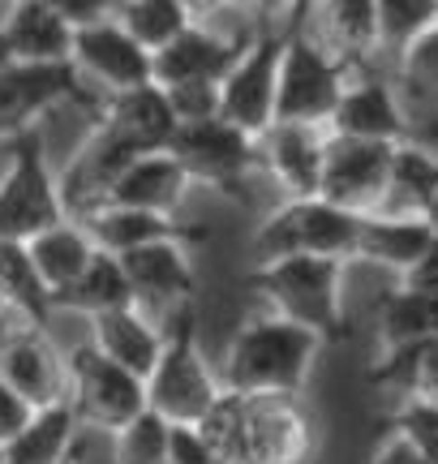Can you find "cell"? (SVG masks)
Here are the masks:
<instances>
[{
    "instance_id": "cell-41",
    "label": "cell",
    "mask_w": 438,
    "mask_h": 464,
    "mask_svg": "<svg viewBox=\"0 0 438 464\" xmlns=\"http://www.w3.org/2000/svg\"><path fill=\"white\" fill-rule=\"evenodd\" d=\"M48 5L65 17L73 31H78V26H86V22H100V17L117 14V0H48Z\"/></svg>"
},
{
    "instance_id": "cell-27",
    "label": "cell",
    "mask_w": 438,
    "mask_h": 464,
    "mask_svg": "<svg viewBox=\"0 0 438 464\" xmlns=\"http://www.w3.org/2000/svg\"><path fill=\"white\" fill-rule=\"evenodd\" d=\"M56 310H73L82 318L108 314V310H120V305H134V288H129V276H125V263L112 249H95V258L82 266V276L73 284H65L56 297H52Z\"/></svg>"
},
{
    "instance_id": "cell-16",
    "label": "cell",
    "mask_w": 438,
    "mask_h": 464,
    "mask_svg": "<svg viewBox=\"0 0 438 464\" xmlns=\"http://www.w3.org/2000/svg\"><path fill=\"white\" fill-rule=\"evenodd\" d=\"M129 288H134V305L147 314H172L176 305L194 301V263H189V241H151L120 254Z\"/></svg>"
},
{
    "instance_id": "cell-23",
    "label": "cell",
    "mask_w": 438,
    "mask_h": 464,
    "mask_svg": "<svg viewBox=\"0 0 438 464\" xmlns=\"http://www.w3.org/2000/svg\"><path fill=\"white\" fill-rule=\"evenodd\" d=\"M0 26L9 34L17 61L61 65L73 56V26L48 0H9V14L0 17Z\"/></svg>"
},
{
    "instance_id": "cell-43",
    "label": "cell",
    "mask_w": 438,
    "mask_h": 464,
    "mask_svg": "<svg viewBox=\"0 0 438 464\" xmlns=\"http://www.w3.org/2000/svg\"><path fill=\"white\" fill-rule=\"evenodd\" d=\"M233 5L253 17H284V22H301L305 17V0H233Z\"/></svg>"
},
{
    "instance_id": "cell-35",
    "label": "cell",
    "mask_w": 438,
    "mask_h": 464,
    "mask_svg": "<svg viewBox=\"0 0 438 464\" xmlns=\"http://www.w3.org/2000/svg\"><path fill=\"white\" fill-rule=\"evenodd\" d=\"M395 82L422 100H438V22L395 52Z\"/></svg>"
},
{
    "instance_id": "cell-10",
    "label": "cell",
    "mask_w": 438,
    "mask_h": 464,
    "mask_svg": "<svg viewBox=\"0 0 438 464\" xmlns=\"http://www.w3.org/2000/svg\"><path fill=\"white\" fill-rule=\"evenodd\" d=\"M288 26V22H284ZM284 26H262L245 39L233 69L219 78V116L236 130L258 133L275 121V86H280V52H284Z\"/></svg>"
},
{
    "instance_id": "cell-18",
    "label": "cell",
    "mask_w": 438,
    "mask_h": 464,
    "mask_svg": "<svg viewBox=\"0 0 438 464\" xmlns=\"http://www.w3.org/2000/svg\"><path fill=\"white\" fill-rule=\"evenodd\" d=\"M250 39V34H245ZM241 34H224L211 22H189L186 31L151 52V78L159 86L176 82H219L245 48Z\"/></svg>"
},
{
    "instance_id": "cell-30",
    "label": "cell",
    "mask_w": 438,
    "mask_h": 464,
    "mask_svg": "<svg viewBox=\"0 0 438 464\" xmlns=\"http://www.w3.org/2000/svg\"><path fill=\"white\" fill-rule=\"evenodd\" d=\"M370 382L395 387L408 400H430L438 404V340H417L378 353V365L370 370Z\"/></svg>"
},
{
    "instance_id": "cell-37",
    "label": "cell",
    "mask_w": 438,
    "mask_h": 464,
    "mask_svg": "<svg viewBox=\"0 0 438 464\" xmlns=\"http://www.w3.org/2000/svg\"><path fill=\"white\" fill-rule=\"evenodd\" d=\"M172 112H176V125L181 121H206V116H219V82H176L164 86Z\"/></svg>"
},
{
    "instance_id": "cell-49",
    "label": "cell",
    "mask_w": 438,
    "mask_h": 464,
    "mask_svg": "<svg viewBox=\"0 0 438 464\" xmlns=\"http://www.w3.org/2000/svg\"><path fill=\"white\" fill-rule=\"evenodd\" d=\"M305 5H309V0H305Z\"/></svg>"
},
{
    "instance_id": "cell-42",
    "label": "cell",
    "mask_w": 438,
    "mask_h": 464,
    "mask_svg": "<svg viewBox=\"0 0 438 464\" xmlns=\"http://www.w3.org/2000/svg\"><path fill=\"white\" fill-rule=\"evenodd\" d=\"M400 284H408V288H422V293H434V297H438V232L430 237V246L422 249V258H417V263L400 276Z\"/></svg>"
},
{
    "instance_id": "cell-36",
    "label": "cell",
    "mask_w": 438,
    "mask_h": 464,
    "mask_svg": "<svg viewBox=\"0 0 438 464\" xmlns=\"http://www.w3.org/2000/svg\"><path fill=\"white\" fill-rule=\"evenodd\" d=\"M387 430H400L413 443V448L422 451L430 464H438V404H430V400H408L391 413Z\"/></svg>"
},
{
    "instance_id": "cell-20",
    "label": "cell",
    "mask_w": 438,
    "mask_h": 464,
    "mask_svg": "<svg viewBox=\"0 0 438 464\" xmlns=\"http://www.w3.org/2000/svg\"><path fill=\"white\" fill-rule=\"evenodd\" d=\"M86 224V232L95 237L100 249H112V254H125V249L151 246V241H189L198 246L206 232L194 228V224H181L176 216H164V211H142V207H117V202H100L78 216Z\"/></svg>"
},
{
    "instance_id": "cell-17",
    "label": "cell",
    "mask_w": 438,
    "mask_h": 464,
    "mask_svg": "<svg viewBox=\"0 0 438 464\" xmlns=\"http://www.w3.org/2000/svg\"><path fill=\"white\" fill-rule=\"evenodd\" d=\"M322 147H327V130L319 125L271 121L258 133V168L284 189V198H309L319 194Z\"/></svg>"
},
{
    "instance_id": "cell-3",
    "label": "cell",
    "mask_w": 438,
    "mask_h": 464,
    "mask_svg": "<svg viewBox=\"0 0 438 464\" xmlns=\"http://www.w3.org/2000/svg\"><path fill=\"white\" fill-rule=\"evenodd\" d=\"M344 271L348 263L322 254H280L250 271V288L271 305L319 335L322 344H339L348 335L344 318Z\"/></svg>"
},
{
    "instance_id": "cell-25",
    "label": "cell",
    "mask_w": 438,
    "mask_h": 464,
    "mask_svg": "<svg viewBox=\"0 0 438 464\" xmlns=\"http://www.w3.org/2000/svg\"><path fill=\"white\" fill-rule=\"evenodd\" d=\"M78 430H82V417L73 409V400L34 409L31 421L5 443V460L9 464H61L69 451H78Z\"/></svg>"
},
{
    "instance_id": "cell-32",
    "label": "cell",
    "mask_w": 438,
    "mask_h": 464,
    "mask_svg": "<svg viewBox=\"0 0 438 464\" xmlns=\"http://www.w3.org/2000/svg\"><path fill=\"white\" fill-rule=\"evenodd\" d=\"M117 22L134 34L142 48L159 52L198 17L189 14L186 0H117Z\"/></svg>"
},
{
    "instance_id": "cell-46",
    "label": "cell",
    "mask_w": 438,
    "mask_h": 464,
    "mask_svg": "<svg viewBox=\"0 0 438 464\" xmlns=\"http://www.w3.org/2000/svg\"><path fill=\"white\" fill-rule=\"evenodd\" d=\"M17 56H14V44H9V34H5V26H0V73L14 65Z\"/></svg>"
},
{
    "instance_id": "cell-29",
    "label": "cell",
    "mask_w": 438,
    "mask_h": 464,
    "mask_svg": "<svg viewBox=\"0 0 438 464\" xmlns=\"http://www.w3.org/2000/svg\"><path fill=\"white\" fill-rule=\"evenodd\" d=\"M0 301H5V310H9V314L26 318L31 327H43V323L56 314V305H52V288L39 280L26 241H9V237H0Z\"/></svg>"
},
{
    "instance_id": "cell-21",
    "label": "cell",
    "mask_w": 438,
    "mask_h": 464,
    "mask_svg": "<svg viewBox=\"0 0 438 464\" xmlns=\"http://www.w3.org/2000/svg\"><path fill=\"white\" fill-rule=\"evenodd\" d=\"M430 237H434V228L417 211H366L361 216V232H357L353 263H370V266L405 276L408 266L422 258Z\"/></svg>"
},
{
    "instance_id": "cell-22",
    "label": "cell",
    "mask_w": 438,
    "mask_h": 464,
    "mask_svg": "<svg viewBox=\"0 0 438 464\" xmlns=\"http://www.w3.org/2000/svg\"><path fill=\"white\" fill-rule=\"evenodd\" d=\"M301 22L353 69L378 52V0H309Z\"/></svg>"
},
{
    "instance_id": "cell-13",
    "label": "cell",
    "mask_w": 438,
    "mask_h": 464,
    "mask_svg": "<svg viewBox=\"0 0 438 464\" xmlns=\"http://www.w3.org/2000/svg\"><path fill=\"white\" fill-rule=\"evenodd\" d=\"M73 69L86 82H95L103 95H117L129 86L155 82L151 78V48H142L134 34L117 22V14L86 22L73 31Z\"/></svg>"
},
{
    "instance_id": "cell-38",
    "label": "cell",
    "mask_w": 438,
    "mask_h": 464,
    "mask_svg": "<svg viewBox=\"0 0 438 464\" xmlns=\"http://www.w3.org/2000/svg\"><path fill=\"white\" fill-rule=\"evenodd\" d=\"M168 464H228V460L206 443V434L198 426H172Z\"/></svg>"
},
{
    "instance_id": "cell-39",
    "label": "cell",
    "mask_w": 438,
    "mask_h": 464,
    "mask_svg": "<svg viewBox=\"0 0 438 464\" xmlns=\"http://www.w3.org/2000/svg\"><path fill=\"white\" fill-rule=\"evenodd\" d=\"M31 413H34L31 404L17 396L9 382L0 379V448H5V443H9V439H14V434L22 430L26 421H31Z\"/></svg>"
},
{
    "instance_id": "cell-8",
    "label": "cell",
    "mask_w": 438,
    "mask_h": 464,
    "mask_svg": "<svg viewBox=\"0 0 438 464\" xmlns=\"http://www.w3.org/2000/svg\"><path fill=\"white\" fill-rule=\"evenodd\" d=\"M168 150L181 160L189 181L215 189L224 198H241L245 181L258 168V138L236 130L224 116H206V121H181L172 133Z\"/></svg>"
},
{
    "instance_id": "cell-45",
    "label": "cell",
    "mask_w": 438,
    "mask_h": 464,
    "mask_svg": "<svg viewBox=\"0 0 438 464\" xmlns=\"http://www.w3.org/2000/svg\"><path fill=\"white\" fill-rule=\"evenodd\" d=\"M417 216H422L425 224L438 232V181L430 185V194H425V202H422V211H417Z\"/></svg>"
},
{
    "instance_id": "cell-19",
    "label": "cell",
    "mask_w": 438,
    "mask_h": 464,
    "mask_svg": "<svg viewBox=\"0 0 438 464\" xmlns=\"http://www.w3.org/2000/svg\"><path fill=\"white\" fill-rule=\"evenodd\" d=\"M194 189L189 172L181 168V160L168 147L147 150L117 172V181L108 185L103 202H117V207H142V211H164L176 216L186 194Z\"/></svg>"
},
{
    "instance_id": "cell-48",
    "label": "cell",
    "mask_w": 438,
    "mask_h": 464,
    "mask_svg": "<svg viewBox=\"0 0 438 464\" xmlns=\"http://www.w3.org/2000/svg\"><path fill=\"white\" fill-rule=\"evenodd\" d=\"M0 464H9V460H5V448H0Z\"/></svg>"
},
{
    "instance_id": "cell-47",
    "label": "cell",
    "mask_w": 438,
    "mask_h": 464,
    "mask_svg": "<svg viewBox=\"0 0 438 464\" xmlns=\"http://www.w3.org/2000/svg\"><path fill=\"white\" fill-rule=\"evenodd\" d=\"M61 464H82V460H78V451H69V456H65Z\"/></svg>"
},
{
    "instance_id": "cell-31",
    "label": "cell",
    "mask_w": 438,
    "mask_h": 464,
    "mask_svg": "<svg viewBox=\"0 0 438 464\" xmlns=\"http://www.w3.org/2000/svg\"><path fill=\"white\" fill-rule=\"evenodd\" d=\"M438 181V155L422 147L417 138L395 142L391 155V181H387V202L378 211H422L430 185Z\"/></svg>"
},
{
    "instance_id": "cell-33",
    "label": "cell",
    "mask_w": 438,
    "mask_h": 464,
    "mask_svg": "<svg viewBox=\"0 0 438 464\" xmlns=\"http://www.w3.org/2000/svg\"><path fill=\"white\" fill-rule=\"evenodd\" d=\"M172 421L155 413L151 404L112 434V464H168Z\"/></svg>"
},
{
    "instance_id": "cell-26",
    "label": "cell",
    "mask_w": 438,
    "mask_h": 464,
    "mask_svg": "<svg viewBox=\"0 0 438 464\" xmlns=\"http://www.w3.org/2000/svg\"><path fill=\"white\" fill-rule=\"evenodd\" d=\"M26 249H31L34 258V271H39V280L52 288V297L65 288V284H73L78 276H82V266L95 258V237L86 232V224L78 216H65L61 224H52V228L34 232L31 241H26Z\"/></svg>"
},
{
    "instance_id": "cell-14",
    "label": "cell",
    "mask_w": 438,
    "mask_h": 464,
    "mask_svg": "<svg viewBox=\"0 0 438 464\" xmlns=\"http://www.w3.org/2000/svg\"><path fill=\"white\" fill-rule=\"evenodd\" d=\"M327 133L370 138V142H405L413 138V121H408V108L391 78L366 73V65H357L344 82L336 112L327 121Z\"/></svg>"
},
{
    "instance_id": "cell-6",
    "label": "cell",
    "mask_w": 438,
    "mask_h": 464,
    "mask_svg": "<svg viewBox=\"0 0 438 464\" xmlns=\"http://www.w3.org/2000/svg\"><path fill=\"white\" fill-rule=\"evenodd\" d=\"M361 211H348L339 202L309 194V198H284L253 232V254L258 263L280 258V254H322L353 263Z\"/></svg>"
},
{
    "instance_id": "cell-28",
    "label": "cell",
    "mask_w": 438,
    "mask_h": 464,
    "mask_svg": "<svg viewBox=\"0 0 438 464\" xmlns=\"http://www.w3.org/2000/svg\"><path fill=\"white\" fill-rule=\"evenodd\" d=\"M374 335H378L383 353L400 344H417V340H438V297L395 284L374 305Z\"/></svg>"
},
{
    "instance_id": "cell-34",
    "label": "cell",
    "mask_w": 438,
    "mask_h": 464,
    "mask_svg": "<svg viewBox=\"0 0 438 464\" xmlns=\"http://www.w3.org/2000/svg\"><path fill=\"white\" fill-rule=\"evenodd\" d=\"M438 22V0H378V52L405 48Z\"/></svg>"
},
{
    "instance_id": "cell-2",
    "label": "cell",
    "mask_w": 438,
    "mask_h": 464,
    "mask_svg": "<svg viewBox=\"0 0 438 464\" xmlns=\"http://www.w3.org/2000/svg\"><path fill=\"white\" fill-rule=\"evenodd\" d=\"M198 430L228 464H305L314 443L297 396L224 392L215 409L198 421Z\"/></svg>"
},
{
    "instance_id": "cell-24",
    "label": "cell",
    "mask_w": 438,
    "mask_h": 464,
    "mask_svg": "<svg viewBox=\"0 0 438 464\" xmlns=\"http://www.w3.org/2000/svg\"><path fill=\"white\" fill-rule=\"evenodd\" d=\"M90 344L108 353L112 362H120L134 374H151L159 362V348H164V332L155 327V314H147L142 305H120L108 314L90 318Z\"/></svg>"
},
{
    "instance_id": "cell-15",
    "label": "cell",
    "mask_w": 438,
    "mask_h": 464,
    "mask_svg": "<svg viewBox=\"0 0 438 464\" xmlns=\"http://www.w3.org/2000/svg\"><path fill=\"white\" fill-rule=\"evenodd\" d=\"M0 379L14 387L31 409H48L69 400V362L52 348L43 327H22V332L0 335Z\"/></svg>"
},
{
    "instance_id": "cell-1",
    "label": "cell",
    "mask_w": 438,
    "mask_h": 464,
    "mask_svg": "<svg viewBox=\"0 0 438 464\" xmlns=\"http://www.w3.org/2000/svg\"><path fill=\"white\" fill-rule=\"evenodd\" d=\"M322 340L284 314L241 323L224 348V392L236 396H301Z\"/></svg>"
},
{
    "instance_id": "cell-11",
    "label": "cell",
    "mask_w": 438,
    "mask_h": 464,
    "mask_svg": "<svg viewBox=\"0 0 438 464\" xmlns=\"http://www.w3.org/2000/svg\"><path fill=\"white\" fill-rule=\"evenodd\" d=\"M65 103L95 108V95L82 73L73 69V61H61V65L14 61L0 73V142L34 130L39 116H48L52 108H65Z\"/></svg>"
},
{
    "instance_id": "cell-9",
    "label": "cell",
    "mask_w": 438,
    "mask_h": 464,
    "mask_svg": "<svg viewBox=\"0 0 438 464\" xmlns=\"http://www.w3.org/2000/svg\"><path fill=\"white\" fill-rule=\"evenodd\" d=\"M69 362V400L82 417V426H95L103 434H117L147 409V379L112 362L95 344H78L65 357Z\"/></svg>"
},
{
    "instance_id": "cell-12",
    "label": "cell",
    "mask_w": 438,
    "mask_h": 464,
    "mask_svg": "<svg viewBox=\"0 0 438 464\" xmlns=\"http://www.w3.org/2000/svg\"><path fill=\"white\" fill-rule=\"evenodd\" d=\"M391 155H395V142H370V138L327 133L319 194L339 202V207H348V211H361V216L378 211L387 202Z\"/></svg>"
},
{
    "instance_id": "cell-5",
    "label": "cell",
    "mask_w": 438,
    "mask_h": 464,
    "mask_svg": "<svg viewBox=\"0 0 438 464\" xmlns=\"http://www.w3.org/2000/svg\"><path fill=\"white\" fill-rule=\"evenodd\" d=\"M348 73L353 65L339 61L305 22H288L284 52H280V86H275V121L327 130Z\"/></svg>"
},
{
    "instance_id": "cell-44",
    "label": "cell",
    "mask_w": 438,
    "mask_h": 464,
    "mask_svg": "<svg viewBox=\"0 0 438 464\" xmlns=\"http://www.w3.org/2000/svg\"><path fill=\"white\" fill-rule=\"evenodd\" d=\"M186 5H189V14L198 17V22H211V17L224 14V9H228L233 0H186Z\"/></svg>"
},
{
    "instance_id": "cell-4",
    "label": "cell",
    "mask_w": 438,
    "mask_h": 464,
    "mask_svg": "<svg viewBox=\"0 0 438 464\" xmlns=\"http://www.w3.org/2000/svg\"><path fill=\"white\" fill-rule=\"evenodd\" d=\"M219 396H224V382L198 348L194 305H176L164 332L159 362L147 374V404L172 426H198L219 404Z\"/></svg>"
},
{
    "instance_id": "cell-7",
    "label": "cell",
    "mask_w": 438,
    "mask_h": 464,
    "mask_svg": "<svg viewBox=\"0 0 438 464\" xmlns=\"http://www.w3.org/2000/svg\"><path fill=\"white\" fill-rule=\"evenodd\" d=\"M5 147H9V168L0 177V237L31 241L34 232L52 228L69 216L61 177L48 168L43 138L34 130L9 138Z\"/></svg>"
},
{
    "instance_id": "cell-40",
    "label": "cell",
    "mask_w": 438,
    "mask_h": 464,
    "mask_svg": "<svg viewBox=\"0 0 438 464\" xmlns=\"http://www.w3.org/2000/svg\"><path fill=\"white\" fill-rule=\"evenodd\" d=\"M370 464H430L400 430H387L370 451Z\"/></svg>"
}]
</instances>
